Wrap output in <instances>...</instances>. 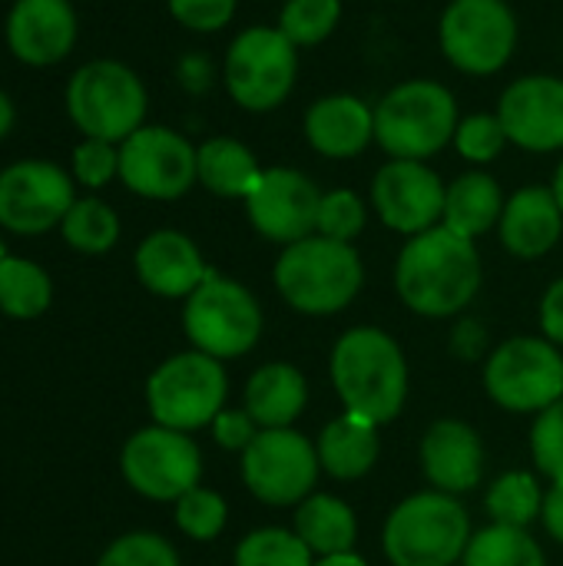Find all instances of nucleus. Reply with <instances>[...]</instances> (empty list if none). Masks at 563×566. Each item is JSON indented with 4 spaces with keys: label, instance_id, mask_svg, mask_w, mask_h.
I'll return each instance as SVG.
<instances>
[{
    "label": "nucleus",
    "instance_id": "obj_1",
    "mask_svg": "<svg viewBox=\"0 0 563 566\" xmlns=\"http://www.w3.org/2000/svg\"><path fill=\"white\" fill-rule=\"evenodd\" d=\"M402 302L425 318H451L468 308L481 289L478 245L448 226L411 235L395 262Z\"/></svg>",
    "mask_w": 563,
    "mask_h": 566
},
{
    "label": "nucleus",
    "instance_id": "obj_2",
    "mask_svg": "<svg viewBox=\"0 0 563 566\" xmlns=\"http://www.w3.org/2000/svg\"><path fill=\"white\" fill-rule=\"evenodd\" d=\"M332 385L348 415L388 424L408 398V365L402 345L372 325L348 328L332 348Z\"/></svg>",
    "mask_w": 563,
    "mask_h": 566
},
{
    "label": "nucleus",
    "instance_id": "obj_3",
    "mask_svg": "<svg viewBox=\"0 0 563 566\" xmlns=\"http://www.w3.org/2000/svg\"><path fill=\"white\" fill-rule=\"evenodd\" d=\"M279 295L302 315H335L355 302L365 282L362 255L352 242L309 235L282 249L272 269Z\"/></svg>",
    "mask_w": 563,
    "mask_h": 566
},
{
    "label": "nucleus",
    "instance_id": "obj_4",
    "mask_svg": "<svg viewBox=\"0 0 563 566\" xmlns=\"http://www.w3.org/2000/svg\"><path fill=\"white\" fill-rule=\"evenodd\" d=\"M458 123V99L438 80H402L375 103V143L392 159L428 163L455 143Z\"/></svg>",
    "mask_w": 563,
    "mask_h": 566
},
{
    "label": "nucleus",
    "instance_id": "obj_5",
    "mask_svg": "<svg viewBox=\"0 0 563 566\" xmlns=\"http://www.w3.org/2000/svg\"><path fill=\"white\" fill-rule=\"evenodd\" d=\"M66 116L86 139L123 143L146 126L149 93L133 66L119 60H90L66 83Z\"/></svg>",
    "mask_w": 563,
    "mask_h": 566
},
{
    "label": "nucleus",
    "instance_id": "obj_6",
    "mask_svg": "<svg viewBox=\"0 0 563 566\" xmlns=\"http://www.w3.org/2000/svg\"><path fill=\"white\" fill-rule=\"evenodd\" d=\"M471 541L468 511L441 491H425L402 501L382 534L392 566H455Z\"/></svg>",
    "mask_w": 563,
    "mask_h": 566
},
{
    "label": "nucleus",
    "instance_id": "obj_7",
    "mask_svg": "<svg viewBox=\"0 0 563 566\" xmlns=\"http://www.w3.org/2000/svg\"><path fill=\"white\" fill-rule=\"evenodd\" d=\"M299 80V46L279 27H246L232 36L222 60V83L246 113L279 109Z\"/></svg>",
    "mask_w": 563,
    "mask_h": 566
},
{
    "label": "nucleus",
    "instance_id": "obj_8",
    "mask_svg": "<svg viewBox=\"0 0 563 566\" xmlns=\"http://www.w3.org/2000/svg\"><path fill=\"white\" fill-rule=\"evenodd\" d=\"M229 395L222 361L202 352L166 358L146 381V405L156 424L173 431H199L216 421Z\"/></svg>",
    "mask_w": 563,
    "mask_h": 566
},
{
    "label": "nucleus",
    "instance_id": "obj_9",
    "mask_svg": "<svg viewBox=\"0 0 563 566\" xmlns=\"http://www.w3.org/2000/svg\"><path fill=\"white\" fill-rule=\"evenodd\" d=\"M438 46L455 70L494 76L518 50V17L508 0H451L438 20Z\"/></svg>",
    "mask_w": 563,
    "mask_h": 566
},
{
    "label": "nucleus",
    "instance_id": "obj_10",
    "mask_svg": "<svg viewBox=\"0 0 563 566\" xmlns=\"http://www.w3.org/2000/svg\"><path fill=\"white\" fill-rule=\"evenodd\" d=\"M183 328L196 352L219 361L239 358L252 352L262 335V308L246 285L212 269L209 279L186 298Z\"/></svg>",
    "mask_w": 563,
    "mask_h": 566
},
{
    "label": "nucleus",
    "instance_id": "obj_11",
    "mask_svg": "<svg viewBox=\"0 0 563 566\" xmlns=\"http://www.w3.org/2000/svg\"><path fill=\"white\" fill-rule=\"evenodd\" d=\"M484 388L494 405L514 415H541L563 398V358L548 338H511L484 365Z\"/></svg>",
    "mask_w": 563,
    "mask_h": 566
},
{
    "label": "nucleus",
    "instance_id": "obj_12",
    "mask_svg": "<svg viewBox=\"0 0 563 566\" xmlns=\"http://www.w3.org/2000/svg\"><path fill=\"white\" fill-rule=\"evenodd\" d=\"M119 471L126 484L149 501H179L202 478V454L186 431L163 424L129 434L119 454Z\"/></svg>",
    "mask_w": 563,
    "mask_h": 566
},
{
    "label": "nucleus",
    "instance_id": "obj_13",
    "mask_svg": "<svg viewBox=\"0 0 563 566\" xmlns=\"http://www.w3.org/2000/svg\"><path fill=\"white\" fill-rule=\"evenodd\" d=\"M319 471V448L292 428L259 431L256 441L242 451L246 488L272 507L302 504L312 494Z\"/></svg>",
    "mask_w": 563,
    "mask_h": 566
},
{
    "label": "nucleus",
    "instance_id": "obj_14",
    "mask_svg": "<svg viewBox=\"0 0 563 566\" xmlns=\"http://www.w3.org/2000/svg\"><path fill=\"white\" fill-rule=\"evenodd\" d=\"M119 179L143 199L173 202L199 182L196 146L169 126L146 123L119 143Z\"/></svg>",
    "mask_w": 563,
    "mask_h": 566
},
{
    "label": "nucleus",
    "instance_id": "obj_15",
    "mask_svg": "<svg viewBox=\"0 0 563 566\" xmlns=\"http://www.w3.org/2000/svg\"><path fill=\"white\" fill-rule=\"evenodd\" d=\"M73 176L50 159H20L0 172V229L40 235L56 229L76 202Z\"/></svg>",
    "mask_w": 563,
    "mask_h": 566
},
{
    "label": "nucleus",
    "instance_id": "obj_16",
    "mask_svg": "<svg viewBox=\"0 0 563 566\" xmlns=\"http://www.w3.org/2000/svg\"><path fill=\"white\" fill-rule=\"evenodd\" d=\"M448 186L418 159H388L372 179V206L378 219L402 235H421L441 226Z\"/></svg>",
    "mask_w": 563,
    "mask_h": 566
},
{
    "label": "nucleus",
    "instance_id": "obj_17",
    "mask_svg": "<svg viewBox=\"0 0 563 566\" xmlns=\"http://www.w3.org/2000/svg\"><path fill=\"white\" fill-rule=\"evenodd\" d=\"M319 206H322L319 186L292 166L265 169L259 186L246 199L252 229L279 245H292L299 239L315 235Z\"/></svg>",
    "mask_w": 563,
    "mask_h": 566
},
{
    "label": "nucleus",
    "instance_id": "obj_18",
    "mask_svg": "<svg viewBox=\"0 0 563 566\" xmlns=\"http://www.w3.org/2000/svg\"><path fill=\"white\" fill-rule=\"evenodd\" d=\"M498 119L511 146L524 153H561L563 80L554 73L518 76L498 99Z\"/></svg>",
    "mask_w": 563,
    "mask_h": 566
},
{
    "label": "nucleus",
    "instance_id": "obj_19",
    "mask_svg": "<svg viewBox=\"0 0 563 566\" xmlns=\"http://www.w3.org/2000/svg\"><path fill=\"white\" fill-rule=\"evenodd\" d=\"M76 10L70 0H13L3 40L27 66H53L70 56L76 43Z\"/></svg>",
    "mask_w": 563,
    "mask_h": 566
},
{
    "label": "nucleus",
    "instance_id": "obj_20",
    "mask_svg": "<svg viewBox=\"0 0 563 566\" xmlns=\"http://www.w3.org/2000/svg\"><path fill=\"white\" fill-rule=\"evenodd\" d=\"M133 265H136V279L143 282V289L163 298H189L212 272L199 245L186 232H176V229L149 232L139 242Z\"/></svg>",
    "mask_w": 563,
    "mask_h": 566
},
{
    "label": "nucleus",
    "instance_id": "obj_21",
    "mask_svg": "<svg viewBox=\"0 0 563 566\" xmlns=\"http://www.w3.org/2000/svg\"><path fill=\"white\" fill-rule=\"evenodd\" d=\"M302 129L319 156L358 159L375 143V106L355 93H329L305 109Z\"/></svg>",
    "mask_w": 563,
    "mask_h": 566
},
{
    "label": "nucleus",
    "instance_id": "obj_22",
    "mask_svg": "<svg viewBox=\"0 0 563 566\" xmlns=\"http://www.w3.org/2000/svg\"><path fill=\"white\" fill-rule=\"evenodd\" d=\"M421 471L441 494H468L481 484L484 448L471 424L445 418L435 421L421 438Z\"/></svg>",
    "mask_w": 563,
    "mask_h": 566
},
{
    "label": "nucleus",
    "instance_id": "obj_23",
    "mask_svg": "<svg viewBox=\"0 0 563 566\" xmlns=\"http://www.w3.org/2000/svg\"><path fill=\"white\" fill-rule=\"evenodd\" d=\"M501 245L514 259H541L563 235V212L551 186H524L518 189L501 212L498 222Z\"/></svg>",
    "mask_w": 563,
    "mask_h": 566
},
{
    "label": "nucleus",
    "instance_id": "obj_24",
    "mask_svg": "<svg viewBox=\"0 0 563 566\" xmlns=\"http://www.w3.org/2000/svg\"><path fill=\"white\" fill-rule=\"evenodd\" d=\"M305 405H309L305 375L285 361L262 365L246 385V411L262 431L292 428L295 418L305 411Z\"/></svg>",
    "mask_w": 563,
    "mask_h": 566
},
{
    "label": "nucleus",
    "instance_id": "obj_25",
    "mask_svg": "<svg viewBox=\"0 0 563 566\" xmlns=\"http://www.w3.org/2000/svg\"><path fill=\"white\" fill-rule=\"evenodd\" d=\"M504 202H508L504 189L491 172H484V169L461 172L455 182H448L441 226H448L451 232L475 242L478 235L498 229Z\"/></svg>",
    "mask_w": 563,
    "mask_h": 566
},
{
    "label": "nucleus",
    "instance_id": "obj_26",
    "mask_svg": "<svg viewBox=\"0 0 563 566\" xmlns=\"http://www.w3.org/2000/svg\"><path fill=\"white\" fill-rule=\"evenodd\" d=\"M262 172L265 169L242 139L212 136L202 146H196V179L219 199H249Z\"/></svg>",
    "mask_w": 563,
    "mask_h": 566
},
{
    "label": "nucleus",
    "instance_id": "obj_27",
    "mask_svg": "<svg viewBox=\"0 0 563 566\" xmlns=\"http://www.w3.org/2000/svg\"><path fill=\"white\" fill-rule=\"evenodd\" d=\"M315 448L325 474L335 481H358L378 461V424L345 411L322 431Z\"/></svg>",
    "mask_w": 563,
    "mask_h": 566
},
{
    "label": "nucleus",
    "instance_id": "obj_28",
    "mask_svg": "<svg viewBox=\"0 0 563 566\" xmlns=\"http://www.w3.org/2000/svg\"><path fill=\"white\" fill-rule=\"evenodd\" d=\"M295 534L315 557H335L355 547L358 524L345 501L332 494H309L295 511Z\"/></svg>",
    "mask_w": 563,
    "mask_h": 566
},
{
    "label": "nucleus",
    "instance_id": "obj_29",
    "mask_svg": "<svg viewBox=\"0 0 563 566\" xmlns=\"http://www.w3.org/2000/svg\"><path fill=\"white\" fill-rule=\"evenodd\" d=\"M53 302V282L43 265L20 259V255H3L0 262V312L17 322L40 318Z\"/></svg>",
    "mask_w": 563,
    "mask_h": 566
},
{
    "label": "nucleus",
    "instance_id": "obj_30",
    "mask_svg": "<svg viewBox=\"0 0 563 566\" xmlns=\"http://www.w3.org/2000/svg\"><path fill=\"white\" fill-rule=\"evenodd\" d=\"M461 566H548L541 544L524 527L491 524L471 534Z\"/></svg>",
    "mask_w": 563,
    "mask_h": 566
},
{
    "label": "nucleus",
    "instance_id": "obj_31",
    "mask_svg": "<svg viewBox=\"0 0 563 566\" xmlns=\"http://www.w3.org/2000/svg\"><path fill=\"white\" fill-rule=\"evenodd\" d=\"M60 235L70 249L83 255H103L119 242V216L110 202L86 196L70 206V212L60 222Z\"/></svg>",
    "mask_w": 563,
    "mask_h": 566
},
{
    "label": "nucleus",
    "instance_id": "obj_32",
    "mask_svg": "<svg viewBox=\"0 0 563 566\" xmlns=\"http://www.w3.org/2000/svg\"><path fill=\"white\" fill-rule=\"evenodd\" d=\"M484 507L491 514L494 524H504V527H524L541 517V507H544V494H541V484L524 474V471H511L504 478L494 481V488L488 491L484 497Z\"/></svg>",
    "mask_w": 563,
    "mask_h": 566
},
{
    "label": "nucleus",
    "instance_id": "obj_33",
    "mask_svg": "<svg viewBox=\"0 0 563 566\" xmlns=\"http://www.w3.org/2000/svg\"><path fill=\"white\" fill-rule=\"evenodd\" d=\"M342 23V0H285L279 10V30L295 46L325 43Z\"/></svg>",
    "mask_w": 563,
    "mask_h": 566
},
{
    "label": "nucleus",
    "instance_id": "obj_34",
    "mask_svg": "<svg viewBox=\"0 0 563 566\" xmlns=\"http://www.w3.org/2000/svg\"><path fill=\"white\" fill-rule=\"evenodd\" d=\"M236 566H315V554L295 531L262 527L236 547Z\"/></svg>",
    "mask_w": 563,
    "mask_h": 566
},
{
    "label": "nucleus",
    "instance_id": "obj_35",
    "mask_svg": "<svg viewBox=\"0 0 563 566\" xmlns=\"http://www.w3.org/2000/svg\"><path fill=\"white\" fill-rule=\"evenodd\" d=\"M504 146H508V133H504V123L498 119V113H471L455 129L458 156L475 166L494 163L504 153Z\"/></svg>",
    "mask_w": 563,
    "mask_h": 566
},
{
    "label": "nucleus",
    "instance_id": "obj_36",
    "mask_svg": "<svg viewBox=\"0 0 563 566\" xmlns=\"http://www.w3.org/2000/svg\"><path fill=\"white\" fill-rule=\"evenodd\" d=\"M368 222V206L362 202L358 192L352 189H332L322 192V206H319V226L315 232L335 242H352L362 235Z\"/></svg>",
    "mask_w": 563,
    "mask_h": 566
},
{
    "label": "nucleus",
    "instance_id": "obj_37",
    "mask_svg": "<svg viewBox=\"0 0 563 566\" xmlns=\"http://www.w3.org/2000/svg\"><path fill=\"white\" fill-rule=\"evenodd\" d=\"M226 501L216 491L192 488L176 501V527L192 541H216L226 527Z\"/></svg>",
    "mask_w": 563,
    "mask_h": 566
},
{
    "label": "nucleus",
    "instance_id": "obj_38",
    "mask_svg": "<svg viewBox=\"0 0 563 566\" xmlns=\"http://www.w3.org/2000/svg\"><path fill=\"white\" fill-rule=\"evenodd\" d=\"M96 566H179V554L166 537L136 531L113 541Z\"/></svg>",
    "mask_w": 563,
    "mask_h": 566
},
{
    "label": "nucleus",
    "instance_id": "obj_39",
    "mask_svg": "<svg viewBox=\"0 0 563 566\" xmlns=\"http://www.w3.org/2000/svg\"><path fill=\"white\" fill-rule=\"evenodd\" d=\"M531 451L538 471L554 484H563V398L538 415L531 431Z\"/></svg>",
    "mask_w": 563,
    "mask_h": 566
},
{
    "label": "nucleus",
    "instance_id": "obj_40",
    "mask_svg": "<svg viewBox=\"0 0 563 566\" xmlns=\"http://www.w3.org/2000/svg\"><path fill=\"white\" fill-rule=\"evenodd\" d=\"M73 179L86 189H103L119 179V146L83 136L73 149Z\"/></svg>",
    "mask_w": 563,
    "mask_h": 566
},
{
    "label": "nucleus",
    "instance_id": "obj_41",
    "mask_svg": "<svg viewBox=\"0 0 563 566\" xmlns=\"http://www.w3.org/2000/svg\"><path fill=\"white\" fill-rule=\"evenodd\" d=\"M173 20L192 33L226 30L239 10V0H166Z\"/></svg>",
    "mask_w": 563,
    "mask_h": 566
},
{
    "label": "nucleus",
    "instance_id": "obj_42",
    "mask_svg": "<svg viewBox=\"0 0 563 566\" xmlns=\"http://www.w3.org/2000/svg\"><path fill=\"white\" fill-rule=\"evenodd\" d=\"M262 428L252 421V415L242 408V411H236V408H222L219 415H216V421H212V438H216V444H222L226 451H246L252 441H256V434H259Z\"/></svg>",
    "mask_w": 563,
    "mask_h": 566
},
{
    "label": "nucleus",
    "instance_id": "obj_43",
    "mask_svg": "<svg viewBox=\"0 0 563 566\" xmlns=\"http://www.w3.org/2000/svg\"><path fill=\"white\" fill-rule=\"evenodd\" d=\"M541 328H544L551 345L563 348V275L541 298Z\"/></svg>",
    "mask_w": 563,
    "mask_h": 566
},
{
    "label": "nucleus",
    "instance_id": "obj_44",
    "mask_svg": "<svg viewBox=\"0 0 563 566\" xmlns=\"http://www.w3.org/2000/svg\"><path fill=\"white\" fill-rule=\"evenodd\" d=\"M176 76H179L183 90H189V93H206V90L212 86V76H216V73H212V63H209L206 56L189 53V56L179 60Z\"/></svg>",
    "mask_w": 563,
    "mask_h": 566
},
{
    "label": "nucleus",
    "instance_id": "obj_45",
    "mask_svg": "<svg viewBox=\"0 0 563 566\" xmlns=\"http://www.w3.org/2000/svg\"><path fill=\"white\" fill-rule=\"evenodd\" d=\"M541 521H544V531H548L557 544H563V484H554V488L544 494Z\"/></svg>",
    "mask_w": 563,
    "mask_h": 566
},
{
    "label": "nucleus",
    "instance_id": "obj_46",
    "mask_svg": "<svg viewBox=\"0 0 563 566\" xmlns=\"http://www.w3.org/2000/svg\"><path fill=\"white\" fill-rule=\"evenodd\" d=\"M13 119H17V109H13V99L0 90V139H7L10 136V129H13Z\"/></svg>",
    "mask_w": 563,
    "mask_h": 566
},
{
    "label": "nucleus",
    "instance_id": "obj_47",
    "mask_svg": "<svg viewBox=\"0 0 563 566\" xmlns=\"http://www.w3.org/2000/svg\"><path fill=\"white\" fill-rule=\"evenodd\" d=\"M315 566H368V564H365L358 554H352V551H348V554H335V557H319Z\"/></svg>",
    "mask_w": 563,
    "mask_h": 566
},
{
    "label": "nucleus",
    "instance_id": "obj_48",
    "mask_svg": "<svg viewBox=\"0 0 563 566\" xmlns=\"http://www.w3.org/2000/svg\"><path fill=\"white\" fill-rule=\"evenodd\" d=\"M551 189H554V196H557V206H561V212H563V159H561V166L554 169V182H551Z\"/></svg>",
    "mask_w": 563,
    "mask_h": 566
},
{
    "label": "nucleus",
    "instance_id": "obj_49",
    "mask_svg": "<svg viewBox=\"0 0 563 566\" xmlns=\"http://www.w3.org/2000/svg\"><path fill=\"white\" fill-rule=\"evenodd\" d=\"M3 255H7V249H3V239H0V262H3Z\"/></svg>",
    "mask_w": 563,
    "mask_h": 566
}]
</instances>
